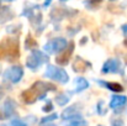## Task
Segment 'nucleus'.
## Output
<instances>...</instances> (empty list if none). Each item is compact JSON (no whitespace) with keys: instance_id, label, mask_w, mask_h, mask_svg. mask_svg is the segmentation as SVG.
I'll use <instances>...</instances> for the list:
<instances>
[{"instance_id":"f257e3e1","label":"nucleus","mask_w":127,"mask_h":126,"mask_svg":"<svg viewBox=\"0 0 127 126\" xmlns=\"http://www.w3.org/2000/svg\"><path fill=\"white\" fill-rule=\"evenodd\" d=\"M56 86L51 83H43V82H37L35 83L29 90L22 93V99L27 104H32L36 100H42L46 98L48 90H54Z\"/></svg>"},{"instance_id":"f03ea898","label":"nucleus","mask_w":127,"mask_h":126,"mask_svg":"<svg viewBox=\"0 0 127 126\" xmlns=\"http://www.w3.org/2000/svg\"><path fill=\"white\" fill-rule=\"evenodd\" d=\"M19 56V42L14 39H5L0 43V58L15 59Z\"/></svg>"},{"instance_id":"7ed1b4c3","label":"nucleus","mask_w":127,"mask_h":126,"mask_svg":"<svg viewBox=\"0 0 127 126\" xmlns=\"http://www.w3.org/2000/svg\"><path fill=\"white\" fill-rule=\"evenodd\" d=\"M44 78H48V79H52V81H56L59 83H67L69 81L68 73L64 69H62L57 66H53V64L47 66L46 72H44Z\"/></svg>"},{"instance_id":"20e7f679","label":"nucleus","mask_w":127,"mask_h":126,"mask_svg":"<svg viewBox=\"0 0 127 126\" xmlns=\"http://www.w3.org/2000/svg\"><path fill=\"white\" fill-rule=\"evenodd\" d=\"M48 62V56L42 52V51H38V49H35L32 51V53L27 57L26 59V67L32 69V71H36L37 68H40L43 63Z\"/></svg>"},{"instance_id":"39448f33","label":"nucleus","mask_w":127,"mask_h":126,"mask_svg":"<svg viewBox=\"0 0 127 126\" xmlns=\"http://www.w3.org/2000/svg\"><path fill=\"white\" fill-rule=\"evenodd\" d=\"M67 40L63 39V37H57L54 40H51L49 42H47L43 47L44 52H48V53H59L65 49L67 47Z\"/></svg>"},{"instance_id":"423d86ee","label":"nucleus","mask_w":127,"mask_h":126,"mask_svg":"<svg viewBox=\"0 0 127 126\" xmlns=\"http://www.w3.org/2000/svg\"><path fill=\"white\" fill-rule=\"evenodd\" d=\"M22 77H24V69L19 66L11 67L6 69V72L4 73V79L10 83H19L22 79Z\"/></svg>"},{"instance_id":"0eeeda50","label":"nucleus","mask_w":127,"mask_h":126,"mask_svg":"<svg viewBox=\"0 0 127 126\" xmlns=\"http://www.w3.org/2000/svg\"><path fill=\"white\" fill-rule=\"evenodd\" d=\"M102 73H122V68H121V62L117 58H110L107 59L101 69Z\"/></svg>"},{"instance_id":"6e6552de","label":"nucleus","mask_w":127,"mask_h":126,"mask_svg":"<svg viewBox=\"0 0 127 126\" xmlns=\"http://www.w3.org/2000/svg\"><path fill=\"white\" fill-rule=\"evenodd\" d=\"M16 109V104L12 100H6L2 106H0V119H5V118H10Z\"/></svg>"},{"instance_id":"1a4fd4ad","label":"nucleus","mask_w":127,"mask_h":126,"mask_svg":"<svg viewBox=\"0 0 127 126\" xmlns=\"http://www.w3.org/2000/svg\"><path fill=\"white\" fill-rule=\"evenodd\" d=\"M127 104V96L125 95H112L110 101V108L114 110H120Z\"/></svg>"},{"instance_id":"9d476101","label":"nucleus","mask_w":127,"mask_h":126,"mask_svg":"<svg viewBox=\"0 0 127 126\" xmlns=\"http://www.w3.org/2000/svg\"><path fill=\"white\" fill-rule=\"evenodd\" d=\"M63 125L64 126H86L88 123H86L85 120H83L82 115L79 114V115H75V116H73V118L67 119V120L63 123Z\"/></svg>"},{"instance_id":"9b49d317","label":"nucleus","mask_w":127,"mask_h":126,"mask_svg":"<svg viewBox=\"0 0 127 126\" xmlns=\"http://www.w3.org/2000/svg\"><path fill=\"white\" fill-rule=\"evenodd\" d=\"M73 47H74V44L70 43L69 47L67 48V52H63L62 54H59V56L57 57V63H59V64H62V66L67 64L68 61H69V57H70V54H72V52H73Z\"/></svg>"},{"instance_id":"f8f14e48","label":"nucleus","mask_w":127,"mask_h":126,"mask_svg":"<svg viewBox=\"0 0 127 126\" xmlns=\"http://www.w3.org/2000/svg\"><path fill=\"white\" fill-rule=\"evenodd\" d=\"M99 84L105 86L106 89L111 90V91H122L124 90V86L119 83H111V82H102V81H99Z\"/></svg>"},{"instance_id":"ddd939ff","label":"nucleus","mask_w":127,"mask_h":126,"mask_svg":"<svg viewBox=\"0 0 127 126\" xmlns=\"http://www.w3.org/2000/svg\"><path fill=\"white\" fill-rule=\"evenodd\" d=\"M73 69H74V72H85L86 71V62L84 59H82L80 57H77L74 59Z\"/></svg>"},{"instance_id":"4468645a","label":"nucleus","mask_w":127,"mask_h":126,"mask_svg":"<svg viewBox=\"0 0 127 126\" xmlns=\"http://www.w3.org/2000/svg\"><path fill=\"white\" fill-rule=\"evenodd\" d=\"M78 106H79V105H73V106L65 109V110L63 111V114H62V118L67 120V119H69V118H73V116H75V115H79V114H78V111H79Z\"/></svg>"},{"instance_id":"2eb2a0df","label":"nucleus","mask_w":127,"mask_h":126,"mask_svg":"<svg viewBox=\"0 0 127 126\" xmlns=\"http://www.w3.org/2000/svg\"><path fill=\"white\" fill-rule=\"evenodd\" d=\"M75 84H77V89H75L77 93L83 91V90H85V89L89 86V82H88L85 78H82V77H79V78L75 79Z\"/></svg>"},{"instance_id":"dca6fc26","label":"nucleus","mask_w":127,"mask_h":126,"mask_svg":"<svg viewBox=\"0 0 127 126\" xmlns=\"http://www.w3.org/2000/svg\"><path fill=\"white\" fill-rule=\"evenodd\" d=\"M68 101H69V95L65 94V93H61V94H58V95L56 96V103H57L58 105H61V106L65 105Z\"/></svg>"},{"instance_id":"f3484780","label":"nucleus","mask_w":127,"mask_h":126,"mask_svg":"<svg viewBox=\"0 0 127 126\" xmlns=\"http://www.w3.org/2000/svg\"><path fill=\"white\" fill-rule=\"evenodd\" d=\"M36 47H37L36 41L31 37V35H29V36H27V40H26V48H27V49H32V51H35Z\"/></svg>"},{"instance_id":"a211bd4d","label":"nucleus","mask_w":127,"mask_h":126,"mask_svg":"<svg viewBox=\"0 0 127 126\" xmlns=\"http://www.w3.org/2000/svg\"><path fill=\"white\" fill-rule=\"evenodd\" d=\"M58 118V115L57 114H51V115H48V116H46V118H43L42 120H41V125H44V124H47V123H51V121H53L54 119H57Z\"/></svg>"},{"instance_id":"6ab92c4d","label":"nucleus","mask_w":127,"mask_h":126,"mask_svg":"<svg viewBox=\"0 0 127 126\" xmlns=\"http://www.w3.org/2000/svg\"><path fill=\"white\" fill-rule=\"evenodd\" d=\"M10 126H27V124H26V121H24L21 119H14L10 123Z\"/></svg>"},{"instance_id":"aec40b11","label":"nucleus","mask_w":127,"mask_h":126,"mask_svg":"<svg viewBox=\"0 0 127 126\" xmlns=\"http://www.w3.org/2000/svg\"><path fill=\"white\" fill-rule=\"evenodd\" d=\"M111 125L112 126H124V121L122 120H119V119H115L111 121Z\"/></svg>"},{"instance_id":"412c9836","label":"nucleus","mask_w":127,"mask_h":126,"mask_svg":"<svg viewBox=\"0 0 127 126\" xmlns=\"http://www.w3.org/2000/svg\"><path fill=\"white\" fill-rule=\"evenodd\" d=\"M42 110L43 111H51V110H52V104L48 101V105H47V106H43Z\"/></svg>"},{"instance_id":"4be33fe9","label":"nucleus","mask_w":127,"mask_h":126,"mask_svg":"<svg viewBox=\"0 0 127 126\" xmlns=\"http://www.w3.org/2000/svg\"><path fill=\"white\" fill-rule=\"evenodd\" d=\"M122 31H124V34L127 35V25H124V26H122Z\"/></svg>"},{"instance_id":"5701e85b","label":"nucleus","mask_w":127,"mask_h":126,"mask_svg":"<svg viewBox=\"0 0 127 126\" xmlns=\"http://www.w3.org/2000/svg\"><path fill=\"white\" fill-rule=\"evenodd\" d=\"M125 63H126V64H127V54H126V56H125Z\"/></svg>"},{"instance_id":"b1692460","label":"nucleus","mask_w":127,"mask_h":126,"mask_svg":"<svg viewBox=\"0 0 127 126\" xmlns=\"http://www.w3.org/2000/svg\"><path fill=\"white\" fill-rule=\"evenodd\" d=\"M0 72H1V67H0Z\"/></svg>"},{"instance_id":"393cba45","label":"nucleus","mask_w":127,"mask_h":126,"mask_svg":"<svg viewBox=\"0 0 127 126\" xmlns=\"http://www.w3.org/2000/svg\"><path fill=\"white\" fill-rule=\"evenodd\" d=\"M49 126H54V125H49Z\"/></svg>"},{"instance_id":"a878e982","label":"nucleus","mask_w":127,"mask_h":126,"mask_svg":"<svg viewBox=\"0 0 127 126\" xmlns=\"http://www.w3.org/2000/svg\"><path fill=\"white\" fill-rule=\"evenodd\" d=\"M99 126H101V125H99Z\"/></svg>"}]
</instances>
